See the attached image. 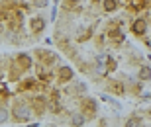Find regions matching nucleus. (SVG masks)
<instances>
[{"label":"nucleus","instance_id":"obj_6","mask_svg":"<svg viewBox=\"0 0 151 127\" xmlns=\"http://www.w3.org/2000/svg\"><path fill=\"white\" fill-rule=\"evenodd\" d=\"M135 125H137V121H135V119H129V121H128V125H126V127H135Z\"/></svg>","mask_w":151,"mask_h":127},{"label":"nucleus","instance_id":"obj_7","mask_svg":"<svg viewBox=\"0 0 151 127\" xmlns=\"http://www.w3.org/2000/svg\"><path fill=\"white\" fill-rule=\"evenodd\" d=\"M73 123H75V125H78V123H83V117H75V119H73Z\"/></svg>","mask_w":151,"mask_h":127},{"label":"nucleus","instance_id":"obj_5","mask_svg":"<svg viewBox=\"0 0 151 127\" xmlns=\"http://www.w3.org/2000/svg\"><path fill=\"white\" fill-rule=\"evenodd\" d=\"M116 2L118 0H106V2H104V8H106V10H114V8H116Z\"/></svg>","mask_w":151,"mask_h":127},{"label":"nucleus","instance_id":"obj_4","mask_svg":"<svg viewBox=\"0 0 151 127\" xmlns=\"http://www.w3.org/2000/svg\"><path fill=\"white\" fill-rule=\"evenodd\" d=\"M139 76H141V80H149L151 78V68L149 66H143V68L139 71Z\"/></svg>","mask_w":151,"mask_h":127},{"label":"nucleus","instance_id":"obj_1","mask_svg":"<svg viewBox=\"0 0 151 127\" xmlns=\"http://www.w3.org/2000/svg\"><path fill=\"white\" fill-rule=\"evenodd\" d=\"M29 28H32L34 33H39L45 28V20L43 18H32V20H29Z\"/></svg>","mask_w":151,"mask_h":127},{"label":"nucleus","instance_id":"obj_8","mask_svg":"<svg viewBox=\"0 0 151 127\" xmlns=\"http://www.w3.org/2000/svg\"><path fill=\"white\" fill-rule=\"evenodd\" d=\"M45 2H47V0H35V4H37V6H45Z\"/></svg>","mask_w":151,"mask_h":127},{"label":"nucleus","instance_id":"obj_2","mask_svg":"<svg viewBox=\"0 0 151 127\" xmlns=\"http://www.w3.org/2000/svg\"><path fill=\"white\" fill-rule=\"evenodd\" d=\"M71 76H73V71H71L69 66H63L61 71H59V78H61L63 82H67V80H71Z\"/></svg>","mask_w":151,"mask_h":127},{"label":"nucleus","instance_id":"obj_3","mask_svg":"<svg viewBox=\"0 0 151 127\" xmlns=\"http://www.w3.org/2000/svg\"><path fill=\"white\" fill-rule=\"evenodd\" d=\"M134 31L137 33V35H143V33H145V22H143V20H137V22L134 24Z\"/></svg>","mask_w":151,"mask_h":127}]
</instances>
